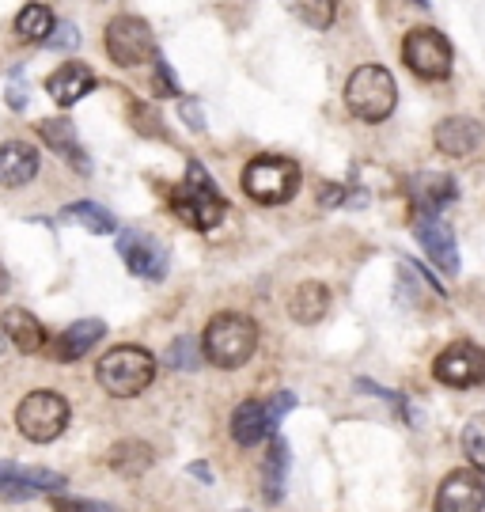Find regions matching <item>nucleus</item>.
<instances>
[{
    "instance_id": "nucleus-1",
    "label": "nucleus",
    "mask_w": 485,
    "mask_h": 512,
    "mask_svg": "<svg viewBox=\"0 0 485 512\" xmlns=\"http://www.w3.org/2000/svg\"><path fill=\"white\" fill-rule=\"evenodd\" d=\"M258 349V327L247 315L235 311H220L209 319V327L201 334V353L213 361L216 368H239L247 365Z\"/></svg>"
},
{
    "instance_id": "nucleus-2",
    "label": "nucleus",
    "mask_w": 485,
    "mask_h": 512,
    "mask_svg": "<svg viewBox=\"0 0 485 512\" xmlns=\"http://www.w3.org/2000/svg\"><path fill=\"white\" fill-rule=\"evenodd\" d=\"M171 209L179 213L182 224H190L198 232H209V228H216L224 220L228 202H224V194L209 179V171L201 164H190L186 167V179L171 190Z\"/></svg>"
},
{
    "instance_id": "nucleus-3",
    "label": "nucleus",
    "mask_w": 485,
    "mask_h": 512,
    "mask_svg": "<svg viewBox=\"0 0 485 512\" xmlns=\"http://www.w3.org/2000/svg\"><path fill=\"white\" fill-rule=\"evenodd\" d=\"M95 380L114 399H133V395H141L144 387L156 380V361H152L148 349L118 346L95 365Z\"/></svg>"
},
{
    "instance_id": "nucleus-4",
    "label": "nucleus",
    "mask_w": 485,
    "mask_h": 512,
    "mask_svg": "<svg viewBox=\"0 0 485 512\" xmlns=\"http://www.w3.org/2000/svg\"><path fill=\"white\" fill-rule=\"evenodd\" d=\"M395 99V76L383 65H360L345 84V107H349V114H357L360 122H383L395 110Z\"/></svg>"
},
{
    "instance_id": "nucleus-5",
    "label": "nucleus",
    "mask_w": 485,
    "mask_h": 512,
    "mask_svg": "<svg viewBox=\"0 0 485 512\" xmlns=\"http://www.w3.org/2000/svg\"><path fill=\"white\" fill-rule=\"evenodd\" d=\"M243 190L258 205H281L300 190V164L285 156H258L243 171Z\"/></svg>"
},
{
    "instance_id": "nucleus-6",
    "label": "nucleus",
    "mask_w": 485,
    "mask_h": 512,
    "mask_svg": "<svg viewBox=\"0 0 485 512\" xmlns=\"http://www.w3.org/2000/svg\"><path fill=\"white\" fill-rule=\"evenodd\" d=\"M65 425H69V403L57 391H31L16 406V429L35 444L61 437Z\"/></svg>"
},
{
    "instance_id": "nucleus-7",
    "label": "nucleus",
    "mask_w": 485,
    "mask_h": 512,
    "mask_svg": "<svg viewBox=\"0 0 485 512\" xmlns=\"http://www.w3.org/2000/svg\"><path fill=\"white\" fill-rule=\"evenodd\" d=\"M292 406H296V395H292V391H277L270 403H258V399L239 403L232 414V437L239 440L243 448L262 444V440L281 425V418H285Z\"/></svg>"
},
{
    "instance_id": "nucleus-8",
    "label": "nucleus",
    "mask_w": 485,
    "mask_h": 512,
    "mask_svg": "<svg viewBox=\"0 0 485 512\" xmlns=\"http://www.w3.org/2000/svg\"><path fill=\"white\" fill-rule=\"evenodd\" d=\"M103 42H107V54L118 69H137V65H144V61L156 57V38H152V31H148V23L137 16L110 19Z\"/></svg>"
},
{
    "instance_id": "nucleus-9",
    "label": "nucleus",
    "mask_w": 485,
    "mask_h": 512,
    "mask_svg": "<svg viewBox=\"0 0 485 512\" xmlns=\"http://www.w3.org/2000/svg\"><path fill=\"white\" fill-rule=\"evenodd\" d=\"M402 57L421 80H440L451 73V42L432 27H417L402 42Z\"/></svg>"
},
{
    "instance_id": "nucleus-10",
    "label": "nucleus",
    "mask_w": 485,
    "mask_h": 512,
    "mask_svg": "<svg viewBox=\"0 0 485 512\" xmlns=\"http://www.w3.org/2000/svg\"><path fill=\"white\" fill-rule=\"evenodd\" d=\"M432 376L448 387L485 384V349L474 346V342H455V346H448L440 357H436Z\"/></svg>"
},
{
    "instance_id": "nucleus-11",
    "label": "nucleus",
    "mask_w": 485,
    "mask_h": 512,
    "mask_svg": "<svg viewBox=\"0 0 485 512\" xmlns=\"http://www.w3.org/2000/svg\"><path fill=\"white\" fill-rule=\"evenodd\" d=\"M65 478L46 467H19L0 463V501H31L38 494H61Z\"/></svg>"
},
{
    "instance_id": "nucleus-12",
    "label": "nucleus",
    "mask_w": 485,
    "mask_h": 512,
    "mask_svg": "<svg viewBox=\"0 0 485 512\" xmlns=\"http://www.w3.org/2000/svg\"><path fill=\"white\" fill-rule=\"evenodd\" d=\"M485 509V482L478 471H451L432 501V512H482Z\"/></svg>"
},
{
    "instance_id": "nucleus-13",
    "label": "nucleus",
    "mask_w": 485,
    "mask_h": 512,
    "mask_svg": "<svg viewBox=\"0 0 485 512\" xmlns=\"http://www.w3.org/2000/svg\"><path fill=\"white\" fill-rule=\"evenodd\" d=\"M414 232L444 274H459V251H455L448 220H440V213H414Z\"/></svg>"
},
{
    "instance_id": "nucleus-14",
    "label": "nucleus",
    "mask_w": 485,
    "mask_h": 512,
    "mask_svg": "<svg viewBox=\"0 0 485 512\" xmlns=\"http://www.w3.org/2000/svg\"><path fill=\"white\" fill-rule=\"evenodd\" d=\"M118 251H122L126 266L137 277L160 281V277L167 274V251H163L160 239L141 236V232H122V236H118Z\"/></svg>"
},
{
    "instance_id": "nucleus-15",
    "label": "nucleus",
    "mask_w": 485,
    "mask_h": 512,
    "mask_svg": "<svg viewBox=\"0 0 485 512\" xmlns=\"http://www.w3.org/2000/svg\"><path fill=\"white\" fill-rule=\"evenodd\" d=\"M91 88H95V73H91L88 65H80V61H65V65L46 80V92H50V99H54L57 107H72V103L84 99Z\"/></svg>"
},
{
    "instance_id": "nucleus-16",
    "label": "nucleus",
    "mask_w": 485,
    "mask_h": 512,
    "mask_svg": "<svg viewBox=\"0 0 485 512\" xmlns=\"http://www.w3.org/2000/svg\"><path fill=\"white\" fill-rule=\"evenodd\" d=\"M448 202H455V183H451V175L421 171V175L410 179V205H414V213H440Z\"/></svg>"
},
{
    "instance_id": "nucleus-17",
    "label": "nucleus",
    "mask_w": 485,
    "mask_h": 512,
    "mask_svg": "<svg viewBox=\"0 0 485 512\" xmlns=\"http://www.w3.org/2000/svg\"><path fill=\"white\" fill-rule=\"evenodd\" d=\"M432 137H436V148H440L444 156H455V160H459V156H470L474 148L482 145L485 133L474 118H448V122L436 126Z\"/></svg>"
},
{
    "instance_id": "nucleus-18",
    "label": "nucleus",
    "mask_w": 485,
    "mask_h": 512,
    "mask_svg": "<svg viewBox=\"0 0 485 512\" xmlns=\"http://www.w3.org/2000/svg\"><path fill=\"white\" fill-rule=\"evenodd\" d=\"M38 133H42V141L54 148L57 156L65 160V164H72L80 175H88L91 171V160L84 156V148H80V141H76V129H72V122H65V118H46L42 126H38Z\"/></svg>"
},
{
    "instance_id": "nucleus-19",
    "label": "nucleus",
    "mask_w": 485,
    "mask_h": 512,
    "mask_svg": "<svg viewBox=\"0 0 485 512\" xmlns=\"http://www.w3.org/2000/svg\"><path fill=\"white\" fill-rule=\"evenodd\" d=\"M103 334H107V323H103V319H80V323H72L65 334H57V342L50 346V357H54V361H76V357H84Z\"/></svg>"
},
{
    "instance_id": "nucleus-20",
    "label": "nucleus",
    "mask_w": 485,
    "mask_h": 512,
    "mask_svg": "<svg viewBox=\"0 0 485 512\" xmlns=\"http://www.w3.org/2000/svg\"><path fill=\"white\" fill-rule=\"evenodd\" d=\"M38 175V152L23 141L0 145V186H27Z\"/></svg>"
},
{
    "instance_id": "nucleus-21",
    "label": "nucleus",
    "mask_w": 485,
    "mask_h": 512,
    "mask_svg": "<svg viewBox=\"0 0 485 512\" xmlns=\"http://www.w3.org/2000/svg\"><path fill=\"white\" fill-rule=\"evenodd\" d=\"M0 327L8 334V342H16L19 353H42L46 349V330H42V323H38L31 311L8 308L4 319H0Z\"/></svg>"
},
{
    "instance_id": "nucleus-22",
    "label": "nucleus",
    "mask_w": 485,
    "mask_h": 512,
    "mask_svg": "<svg viewBox=\"0 0 485 512\" xmlns=\"http://www.w3.org/2000/svg\"><path fill=\"white\" fill-rule=\"evenodd\" d=\"M326 308H330V293H326V285H319V281H304V285L292 293V300H288V315H292L296 323H304V327L319 323L326 315Z\"/></svg>"
},
{
    "instance_id": "nucleus-23",
    "label": "nucleus",
    "mask_w": 485,
    "mask_h": 512,
    "mask_svg": "<svg viewBox=\"0 0 485 512\" xmlns=\"http://www.w3.org/2000/svg\"><path fill=\"white\" fill-rule=\"evenodd\" d=\"M107 463L118 471V475H126V478L144 475V471L152 467V448H148L144 440H122V444H114V448H110Z\"/></svg>"
},
{
    "instance_id": "nucleus-24",
    "label": "nucleus",
    "mask_w": 485,
    "mask_h": 512,
    "mask_svg": "<svg viewBox=\"0 0 485 512\" xmlns=\"http://www.w3.org/2000/svg\"><path fill=\"white\" fill-rule=\"evenodd\" d=\"M54 12L46 8V4H27L16 19V35L23 42H46V38L54 35Z\"/></svg>"
},
{
    "instance_id": "nucleus-25",
    "label": "nucleus",
    "mask_w": 485,
    "mask_h": 512,
    "mask_svg": "<svg viewBox=\"0 0 485 512\" xmlns=\"http://www.w3.org/2000/svg\"><path fill=\"white\" fill-rule=\"evenodd\" d=\"M285 471H288V444L281 437H273L266 467H262V478H266V501H270V505H277L281 494H285Z\"/></svg>"
},
{
    "instance_id": "nucleus-26",
    "label": "nucleus",
    "mask_w": 485,
    "mask_h": 512,
    "mask_svg": "<svg viewBox=\"0 0 485 512\" xmlns=\"http://www.w3.org/2000/svg\"><path fill=\"white\" fill-rule=\"evenodd\" d=\"M285 8L315 31H326L334 23V0H285Z\"/></svg>"
},
{
    "instance_id": "nucleus-27",
    "label": "nucleus",
    "mask_w": 485,
    "mask_h": 512,
    "mask_svg": "<svg viewBox=\"0 0 485 512\" xmlns=\"http://www.w3.org/2000/svg\"><path fill=\"white\" fill-rule=\"evenodd\" d=\"M65 220L84 224V228H88V232H95V236H107V232H114V217H110L103 205H95V202L65 205Z\"/></svg>"
},
{
    "instance_id": "nucleus-28",
    "label": "nucleus",
    "mask_w": 485,
    "mask_h": 512,
    "mask_svg": "<svg viewBox=\"0 0 485 512\" xmlns=\"http://www.w3.org/2000/svg\"><path fill=\"white\" fill-rule=\"evenodd\" d=\"M463 456L470 459L478 475H485V414H474L463 425Z\"/></svg>"
},
{
    "instance_id": "nucleus-29",
    "label": "nucleus",
    "mask_w": 485,
    "mask_h": 512,
    "mask_svg": "<svg viewBox=\"0 0 485 512\" xmlns=\"http://www.w3.org/2000/svg\"><path fill=\"white\" fill-rule=\"evenodd\" d=\"M167 365L179 368V372H190V368H198V342L194 338H175L171 349H167Z\"/></svg>"
},
{
    "instance_id": "nucleus-30",
    "label": "nucleus",
    "mask_w": 485,
    "mask_h": 512,
    "mask_svg": "<svg viewBox=\"0 0 485 512\" xmlns=\"http://www.w3.org/2000/svg\"><path fill=\"white\" fill-rule=\"evenodd\" d=\"M54 31H57V35L46 38V46H50V50H69V46H76V42H80L76 27H69V23H65V27H54Z\"/></svg>"
},
{
    "instance_id": "nucleus-31",
    "label": "nucleus",
    "mask_w": 485,
    "mask_h": 512,
    "mask_svg": "<svg viewBox=\"0 0 485 512\" xmlns=\"http://www.w3.org/2000/svg\"><path fill=\"white\" fill-rule=\"evenodd\" d=\"M156 95H179V80L171 76L167 61H160V65H156Z\"/></svg>"
},
{
    "instance_id": "nucleus-32",
    "label": "nucleus",
    "mask_w": 485,
    "mask_h": 512,
    "mask_svg": "<svg viewBox=\"0 0 485 512\" xmlns=\"http://www.w3.org/2000/svg\"><path fill=\"white\" fill-rule=\"evenodd\" d=\"M57 512H114L110 505H99V501H54Z\"/></svg>"
},
{
    "instance_id": "nucleus-33",
    "label": "nucleus",
    "mask_w": 485,
    "mask_h": 512,
    "mask_svg": "<svg viewBox=\"0 0 485 512\" xmlns=\"http://www.w3.org/2000/svg\"><path fill=\"white\" fill-rule=\"evenodd\" d=\"M8 107H12V110L27 107V88H23V84H16V80L8 84Z\"/></svg>"
},
{
    "instance_id": "nucleus-34",
    "label": "nucleus",
    "mask_w": 485,
    "mask_h": 512,
    "mask_svg": "<svg viewBox=\"0 0 485 512\" xmlns=\"http://www.w3.org/2000/svg\"><path fill=\"white\" fill-rule=\"evenodd\" d=\"M186 118H190V126H194V129L205 126V122H201V110L194 107V103H186Z\"/></svg>"
},
{
    "instance_id": "nucleus-35",
    "label": "nucleus",
    "mask_w": 485,
    "mask_h": 512,
    "mask_svg": "<svg viewBox=\"0 0 485 512\" xmlns=\"http://www.w3.org/2000/svg\"><path fill=\"white\" fill-rule=\"evenodd\" d=\"M190 475H198V478H205V482H209V467H205V463H194V467H190Z\"/></svg>"
},
{
    "instance_id": "nucleus-36",
    "label": "nucleus",
    "mask_w": 485,
    "mask_h": 512,
    "mask_svg": "<svg viewBox=\"0 0 485 512\" xmlns=\"http://www.w3.org/2000/svg\"><path fill=\"white\" fill-rule=\"evenodd\" d=\"M8 285H12V277H8V270H4V266H0V296L8 293Z\"/></svg>"
},
{
    "instance_id": "nucleus-37",
    "label": "nucleus",
    "mask_w": 485,
    "mask_h": 512,
    "mask_svg": "<svg viewBox=\"0 0 485 512\" xmlns=\"http://www.w3.org/2000/svg\"><path fill=\"white\" fill-rule=\"evenodd\" d=\"M414 4H429V0H414Z\"/></svg>"
}]
</instances>
